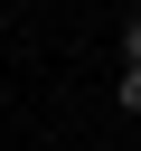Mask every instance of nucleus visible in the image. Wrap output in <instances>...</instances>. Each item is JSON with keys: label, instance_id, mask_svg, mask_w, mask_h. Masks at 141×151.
Returning a JSON list of instances; mask_svg holds the SVG:
<instances>
[{"label": "nucleus", "instance_id": "f257e3e1", "mask_svg": "<svg viewBox=\"0 0 141 151\" xmlns=\"http://www.w3.org/2000/svg\"><path fill=\"white\" fill-rule=\"evenodd\" d=\"M113 104H122V113H141V66H132V76L113 85Z\"/></svg>", "mask_w": 141, "mask_h": 151}, {"label": "nucleus", "instance_id": "f03ea898", "mask_svg": "<svg viewBox=\"0 0 141 151\" xmlns=\"http://www.w3.org/2000/svg\"><path fill=\"white\" fill-rule=\"evenodd\" d=\"M122 57H132V66H141V19H132V28H122Z\"/></svg>", "mask_w": 141, "mask_h": 151}]
</instances>
